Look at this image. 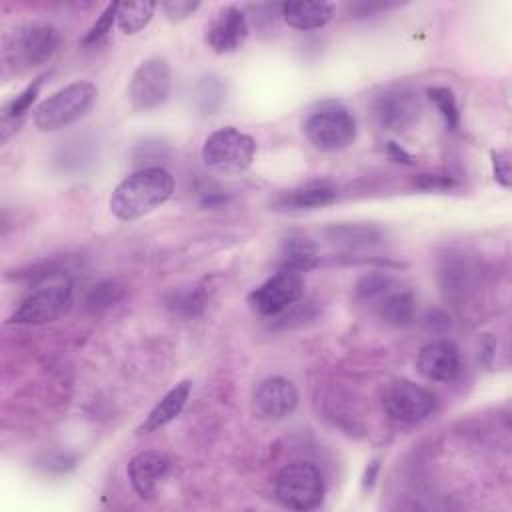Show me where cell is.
<instances>
[{"label":"cell","instance_id":"6da1fadb","mask_svg":"<svg viewBox=\"0 0 512 512\" xmlns=\"http://www.w3.org/2000/svg\"><path fill=\"white\" fill-rule=\"evenodd\" d=\"M174 192V178L162 166H148L126 176L110 194V212L120 220L142 218L160 208Z\"/></svg>","mask_w":512,"mask_h":512},{"label":"cell","instance_id":"7a4b0ae2","mask_svg":"<svg viewBox=\"0 0 512 512\" xmlns=\"http://www.w3.org/2000/svg\"><path fill=\"white\" fill-rule=\"evenodd\" d=\"M72 306V282L64 272L44 274L10 314V324H46L64 316Z\"/></svg>","mask_w":512,"mask_h":512},{"label":"cell","instance_id":"3957f363","mask_svg":"<svg viewBox=\"0 0 512 512\" xmlns=\"http://www.w3.org/2000/svg\"><path fill=\"white\" fill-rule=\"evenodd\" d=\"M98 90L88 80L66 84L64 88L50 94L34 110V126L40 132H54L80 120L94 104Z\"/></svg>","mask_w":512,"mask_h":512},{"label":"cell","instance_id":"277c9868","mask_svg":"<svg viewBox=\"0 0 512 512\" xmlns=\"http://www.w3.org/2000/svg\"><path fill=\"white\" fill-rule=\"evenodd\" d=\"M302 130L308 142L322 152H340L356 140V120L338 102H324L314 108L306 116Z\"/></svg>","mask_w":512,"mask_h":512},{"label":"cell","instance_id":"5b68a950","mask_svg":"<svg viewBox=\"0 0 512 512\" xmlns=\"http://www.w3.org/2000/svg\"><path fill=\"white\" fill-rule=\"evenodd\" d=\"M256 154V142L246 132L224 126L208 134L202 144V160L220 174H240L250 168Z\"/></svg>","mask_w":512,"mask_h":512},{"label":"cell","instance_id":"8992f818","mask_svg":"<svg viewBox=\"0 0 512 512\" xmlns=\"http://www.w3.org/2000/svg\"><path fill=\"white\" fill-rule=\"evenodd\" d=\"M274 494L290 510H314L324 498L322 472L312 462H290L278 472Z\"/></svg>","mask_w":512,"mask_h":512},{"label":"cell","instance_id":"52a82bcc","mask_svg":"<svg viewBox=\"0 0 512 512\" xmlns=\"http://www.w3.org/2000/svg\"><path fill=\"white\" fill-rule=\"evenodd\" d=\"M172 90V72L164 58L144 60L128 82V98L136 110H154L162 106Z\"/></svg>","mask_w":512,"mask_h":512},{"label":"cell","instance_id":"ba28073f","mask_svg":"<svg viewBox=\"0 0 512 512\" xmlns=\"http://www.w3.org/2000/svg\"><path fill=\"white\" fill-rule=\"evenodd\" d=\"M372 118L382 130L402 132L412 128L422 114V102L418 94L406 86L386 88L378 96H374L372 104Z\"/></svg>","mask_w":512,"mask_h":512},{"label":"cell","instance_id":"9c48e42d","mask_svg":"<svg viewBox=\"0 0 512 512\" xmlns=\"http://www.w3.org/2000/svg\"><path fill=\"white\" fill-rule=\"evenodd\" d=\"M304 292V278L300 272L278 268L268 280L248 294V304L262 316H276L300 300Z\"/></svg>","mask_w":512,"mask_h":512},{"label":"cell","instance_id":"30bf717a","mask_svg":"<svg viewBox=\"0 0 512 512\" xmlns=\"http://www.w3.org/2000/svg\"><path fill=\"white\" fill-rule=\"evenodd\" d=\"M382 406L392 420L416 424L432 414L436 398L430 390L412 380H394L382 396Z\"/></svg>","mask_w":512,"mask_h":512},{"label":"cell","instance_id":"8fae6325","mask_svg":"<svg viewBox=\"0 0 512 512\" xmlns=\"http://www.w3.org/2000/svg\"><path fill=\"white\" fill-rule=\"evenodd\" d=\"M60 44L58 30L50 24H28L14 32L8 44V60L16 68H30L52 58Z\"/></svg>","mask_w":512,"mask_h":512},{"label":"cell","instance_id":"7c38bea8","mask_svg":"<svg viewBox=\"0 0 512 512\" xmlns=\"http://www.w3.org/2000/svg\"><path fill=\"white\" fill-rule=\"evenodd\" d=\"M298 406L296 386L282 376L264 378L252 394V408L258 418L282 420L290 416Z\"/></svg>","mask_w":512,"mask_h":512},{"label":"cell","instance_id":"4fadbf2b","mask_svg":"<svg viewBox=\"0 0 512 512\" xmlns=\"http://www.w3.org/2000/svg\"><path fill=\"white\" fill-rule=\"evenodd\" d=\"M248 30L246 14L238 6H224L206 24L204 40L216 54H228L246 42Z\"/></svg>","mask_w":512,"mask_h":512},{"label":"cell","instance_id":"5bb4252c","mask_svg":"<svg viewBox=\"0 0 512 512\" xmlns=\"http://www.w3.org/2000/svg\"><path fill=\"white\" fill-rule=\"evenodd\" d=\"M416 370L430 382H450L460 372V352L450 340L430 342L418 352Z\"/></svg>","mask_w":512,"mask_h":512},{"label":"cell","instance_id":"9a60e30c","mask_svg":"<svg viewBox=\"0 0 512 512\" xmlns=\"http://www.w3.org/2000/svg\"><path fill=\"white\" fill-rule=\"evenodd\" d=\"M168 466V458L156 450H144L134 454L126 468L134 492L144 500L152 498L158 488V482L168 472Z\"/></svg>","mask_w":512,"mask_h":512},{"label":"cell","instance_id":"2e32d148","mask_svg":"<svg viewBox=\"0 0 512 512\" xmlns=\"http://www.w3.org/2000/svg\"><path fill=\"white\" fill-rule=\"evenodd\" d=\"M336 200V188L328 182H308L304 186L282 192L274 200L278 210H312L328 206Z\"/></svg>","mask_w":512,"mask_h":512},{"label":"cell","instance_id":"e0dca14e","mask_svg":"<svg viewBox=\"0 0 512 512\" xmlns=\"http://www.w3.org/2000/svg\"><path fill=\"white\" fill-rule=\"evenodd\" d=\"M190 392H192V382L190 380H182L174 388H170L162 396V400L148 412V416L140 424L138 432L140 434H150V432L166 426L168 422H172L176 416H180V412L184 410V406L190 398Z\"/></svg>","mask_w":512,"mask_h":512},{"label":"cell","instance_id":"ac0fdd59","mask_svg":"<svg viewBox=\"0 0 512 512\" xmlns=\"http://www.w3.org/2000/svg\"><path fill=\"white\" fill-rule=\"evenodd\" d=\"M282 18L288 26L296 30H316L330 22L334 14V6L328 2H304L290 0L280 6Z\"/></svg>","mask_w":512,"mask_h":512},{"label":"cell","instance_id":"d6986e66","mask_svg":"<svg viewBox=\"0 0 512 512\" xmlns=\"http://www.w3.org/2000/svg\"><path fill=\"white\" fill-rule=\"evenodd\" d=\"M378 314L392 326H406L416 316V298L410 290L392 288L378 300Z\"/></svg>","mask_w":512,"mask_h":512},{"label":"cell","instance_id":"ffe728a7","mask_svg":"<svg viewBox=\"0 0 512 512\" xmlns=\"http://www.w3.org/2000/svg\"><path fill=\"white\" fill-rule=\"evenodd\" d=\"M318 258V246L310 238L294 236L282 244L280 268L302 274L306 270H312L318 264Z\"/></svg>","mask_w":512,"mask_h":512},{"label":"cell","instance_id":"44dd1931","mask_svg":"<svg viewBox=\"0 0 512 512\" xmlns=\"http://www.w3.org/2000/svg\"><path fill=\"white\" fill-rule=\"evenodd\" d=\"M154 10H156V2H150V0L122 2L118 4L116 24L124 34H136L152 20Z\"/></svg>","mask_w":512,"mask_h":512},{"label":"cell","instance_id":"7402d4cb","mask_svg":"<svg viewBox=\"0 0 512 512\" xmlns=\"http://www.w3.org/2000/svg\"><path fill=\"white\" fill-rule=\"evenodd\" d=\"M166 306L180 316H196L206 306V292L202 286L176 288L166 296Z\"/></svg>","mask_w":512,"mask_h":512},{"label":"cell","instance_id":"603a6c76","mask_svg":"<svg viewBox=\"0 0 512 512\" xmlns=\"http://www.w3.org/2000/svg\"><path fill=\"white\" fill-rule=\"evenodd\" d=\"M394 288V280L384 272H370L362 276L356 284V294L360 300L366 302H378L384 294H388Z\"/></svg>","mask_w":512,"mask_h":512},{"label":"cell","instance_id":"cb8c5ba5","mask_svg":"<svg viewBox=\"0 0 512 512\" xmlns=\"http://www.w3.org/2000/svg\"><path fill=\"white\" fill-rule=\"evenodd\" d=\"M44 78H46V74L40 76V78H36L28 88H24L14 100H10V102L4 106V110H2V124H8V122H12V120H16V118H22V116L28 112V108L32 106V102L36 100V96H38V92H40V86H42Z\"/></svg>","mask_w":512,"mask_h":512},{"label":"cell","instance_id":"d4e9b609","mask_svg":"<svg viewBox=\"0 0 512 512\" xmlns=\"http://www.w3.org/2000/svg\"><path fill=\"white\" fill-rule=\"evenodd\" d=\"M428 96L436 104V108L440 110L446 126L450 130H456L458 122H460V112H458V104H456L454 92L450 88H446V86H436V88L428 90Z\"/></svg>","mask_w":512,"mask_h":512},{"label":"cell","instance_id":"484cf974","mask_svg":"<svg viewBox=\"0 0 512 512\" xmlns=\"http://www.w3.org/2000/svg\"><path fill=\"white\" fill-rule=\"evenodd\" d=\"M122 296V288L112 282V280H106V282H100L96 286L90 288V292L86 294V308L88 310H102V308H108V306H114Z\"/></svg>","mask_w":512,"mask_h":512},{"label":"cell","instance_id":"4316f807","mask_svg":"<svg viewBox=\"0 0 512 512\" xmlns=\"http://www.w3.org/2000/svg\"><path fill=\"white\" fill-rule=\"evenodd\" d=\"M116 12H118V4H108V6L104 8V12L96 18V22L88 28L86 36L82 38V44H84V46H90V44L100 42V40L110 32V28H112V24H114V20H116Z\"/></svg>","mask_w":512,"mask_h":512},{"label":"cell","instance_id":"83f0119b","mask_svg":"<svg viewBox=\"0 0 512 512\" xmlns=\"http://www.w3.org/2000/svg\"><path fill=\"white\" fill-rule=\"evenodd\" d=\"M332 238L350 246L370 244L374 240V230L366 226H338L332 230Z\"/></svg>","mask_w":512,"mask_h":512},{"label":"cell","instance_id":"f1b7e54d","mask_svg":"<svg viewBox=\"0 0 512 512\" xmlns=\"http://www.w3.org/2000/svg\"><path fill=\"white\" fill-rule=\"evenodd\" d=\"M492 166H494V178L500 186L510 188L512 184V168H510V154L508 150H494L492 152Z\"/></svg>","mask_w":512,"mask_h":512},{"label":"cell","instance_id":"f546056e","mask_svg":"<svg viewBox=\"0 0 512 512\" xmlns=\"http://www.w3.org/2000/svg\"><path fill=\"white\" fill-rule=\"evenodd\" d=\"M198 6H200L198 2H190V0H168V2L160 4L162 12L166 14V18L170 22H180V20L188 18Z\"/></svg>","mask_w":512,"mask_h":512},{"label":"cell","instance_id":"4dcf8cb0","mask_svg":"<svg viewBox=\"0 0 512 512\" xmlns=\"http://www.w3.org/2000/svg\"><path fill=\"white\" fill-rule=\"evenodd\" d=\"M388 152H390V156H392L396 162H406V164L412 162V156L406 154L396 142H388Z\"/></svg>","mask_w":512,"mask_h":512},{"label":"cell","instance_id":"1f68e13d","mask_svg":"<svg viewBox=\"0 0 512 512\" xmlns=\"http://www.w3.org/2000/svg\"><path fill=\"white\" fill-rule=\"evenodd\" d=\"M378 468H380L378 460H372V462L368 464V468H366V474H364V486H372V484H374V478H376V472H378Z\"/></svg>","mask_w":512,"mask_h":512}]
</instances>
